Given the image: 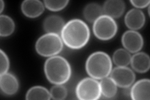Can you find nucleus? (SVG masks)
Listing matches in <instances>:
<instances>
[{"instance_id": "nucleus-1", "label": "nucleus", "mask_w": 150, "mask_h": 100, "mask_svg": "<svg viewBox=\"0 0 150 100\" xmlns=\"http://www.w3.org/2000/svg\"><path fill=\"white\" fill-rule=\"evenodd\" d=\"M61 35L63 42L68 47L78 50L87 44L90 37V31L83 21L73 19L65 24Z\"/></svg>"}, {"instance_id": "nucleus-2", "label": "nucleus", "mask_w": 150, "mask_h": 100, "mask_svg": "<svg viewBox=\"0 0 150 100\" xmlns=\"http://www.w3.org/2000/svg\"><path fill=\"white\" fill-rule=\"evenodd\" d=\"M45 73L49 82L54 84L67 83L71 75V68L69 62L60 56H54L45 61Z\"/></svg>"}, {"instance_id": "nucleus-3", "label": "nucleus", "mask_w": 150, "mask_h": 100, "mask_svg": "<svg viewBox=\"0 0 150 100\" xmlns=\"http://www.w3.org/2000/svg\"><path fill=\"white\" fill-rule=\"evenodd\" d=\"M87 73L93 78L101 79L108 77L112 71L110 56L103 51L92 53L86 62Z\"/></svg>"}, {"instance_id": "nucleus-4", "label": "nucleus", "mask_w": 150, "mask_h": 100, "mask_svg": "<svg viewBox=\"0 0 150 100\" xmlns=\"http://www.w3.org/2000/svg\"><path fill=\"white\" fill-rule=\"evenodd\" d=\"M36 50L40 55L45 57L54 56L63 48V42L59 35L54 33H46L37 40Z\"/></svg>"}, {"instance_id": "nucleus-5", "label": "nucleus", "mask_w": 150, "mask_h": 100, "mask_svg": "<svg viewBox=\"0 0 150 100\" xmlns=\"http://www.w3.org/2000/svg\"><path fill=\"white\" fill-rule=\"evenodd\" d=\"M93 30L95 35L101 40H109L113 38L118 31L116 22L108 16L103 15L94 22Z\"/></svg>"}, {"instance_id": "nucleus-6", "label": "nucleus", "mask_w": 150, "mask_h": 100, "mask_svg": "<svg viewBox=\"0 0 150 100\" xmlns=\"http://www.w3.org/2000/svg\"><path fill=\"white\" fill-rule=\"evenodd\" d=\"M76 94L78 99L81 100H96L101 95V84L93 78H84L78 84Z\"/></svg>"}, {"instance_id": "nucleus-7", "label": "nucleus", "mask_w": 150, "mask_h": 100, "mask_svg": "<svg viewBox=\"0 0 150 100\" xmlns=\"http://www.w3.org/2000/svg\"><path fill=\"white\" fill-rule=\"evenodd\" d=\"M110 74L111 78L116 84L123 88L131 87L136 78L133 71L126 66H117L111 71Z\"/></svg>"}, {"instance_id": "nucleus-8", "label": "nucleus", "mask_w": 150, "mask_h": 100, "mask_svg": "<svg viewBox=\"0 0 150 100\" xmlns=\"http://www.w3.org/2000/svg\"><path fill=\"white\" fill-rule=\"evenodd\" d=\"M125 48L131 53H137L142 49L143 38L140 33L134 30L126 31L121 38Z\"/></svg>"}, {"instance_id": "nucleus-9", "label": "nucleus", "mask_w": 150, "mask_h": 100, "mask_svg": "<svg viewBox=\"0 0 150 100\" xmlns=\"http://www.w3.org/2000/svg\"><path fill=\"white\" fill-rule=\"evenodd\" d=\"M146 18L142 11L138 9H131L125 17V23L130 30H138L142 28L145 23Z\"/></svg>"}, {"instance_id": "nucleus-10", "label": "nucleus", "mask_w": 150, "mask_h": 100, "mask_svg": "<svg viewBox=\"0 0 150 100\" xmlns=\"http://www.w3.org/2000/svg\"><path fill=\"white\" fill-rule=\"evenodd\" d=\"M150 81L149 79H140L136 83L131 89V99L134 100H149Z\"/></svg>"}, {"instance_id": "nucleus-11", "label": "nucleus", "mask_w": 150, "mask_h": 100, "mask_svg": "<svg viewBox=\"0 0 150 100\" xmlns=\"http://www.w3.org/2000/svg\"><path fill=\"white\" fill-rule=\"evenodd\" d=\"M0 87L2 92L7 95L15 94L19 89V82L15 75L6 73L0 74Z\"/></svg>"}, {"instance_id": "nucleus-12", "label": "nucleus", "mask_w": 150, "mask_h": 100, "mask_svg": "<svg viewBox=\"0 0 150 100\" xmlns=\"http://www.w3.org/2000/svg\"><path fill=\"white\" fill-rule=\"evenodd\" d=\"M103 11L105 15L112 18H118L125 11V3L122 0H108L103 4Z\"/></svg>"}, {"instance_id": "nucleus-13", "label": "nucleus", "mask_w": 150, "mask_h": 100, "mask_svg": "<svg viewBox=\"0 0 150 100\" xmlns=\"http://www.w3.org/2000/svg\"><path fill=\"white\" fill-rule=\"evenodd\" d=\"M45 10V4L39 0H26L21 4V11L31 18L38 17Z\"/></svg>"}, {"instance_id": "nucleus-14", "label": "nucleus", "mask_w": 150, "mask_h": 100, "mask_svg": "<svg viewBox=\"0 0 150 100\" xmlns=\"http://www.w3.org/2000/svg\"><path fill=\"white\" fill-rule=\"evenodd\" d=\"M65 25L63 19L58 15L49 16L43 22V28L47 33H54L59 35Z\"/></svg>"}, {"instance_id": "nucleus-15", "label": "nucleus", "mask_w": 150, "mask_h": 100, "mask_svg": "<svg viewBox=\"0 0 150 100\" xmlns=\"http://www.w3.org/2000/svg\"><path fill=\"white\" fill-rule=\"evenodd\" d=\"M130 63L133 69L137 72H147L150 66L149 56L144 52H139L131 57Z\"/></svg>"}, {"instance_id": "nucleus-16", "label": "nucleus", "mask_w": 150, "mask_h": 100, "mask_svg": "<svg viewBox=\"0 0 150 100\" xmlns=\"http://www.w3.org/2000/svg\"><path fill=\"white\" fill-rule=\"evenodd\" d=\"M103 15V8L96 3L88 4L84 7L83 15L89 22H95L97 19Z\"/></svg>"}, {"instance_id": "nucleus-17", "label": "nucleus", "mask_w": 150, "mask_h": 100, "mask_svg": "<svg viewBox=\"0 0 150 100\" xmlns=\"http://www.w3.org/2000/svg\"><path fill=\"white\" fill-rule=\"evenodd\" d=\"M101 93L107 98H112L116 96L117 93V85L111 77L101 79L100 82Z\"/></svg>"}, {"instance_id": "nucleus-18", "label": "nucleus", "mask_w": 150, "mask_h": 100, "mask_svg": "<svg viewBox=\"0 0 150 100\" xmlns=\"http://www.w3.org/2000/svg\"><path fill=\"white\" fill-rule=\"evenodd\" d=\"M51 98L50 92L45 87L36 86L28 90L26 95V99H46Z\"/></svg>"}, {"instance_id": "nucleus-19", "label": "nucleus", "mask_w": 150, "mask_h": 100, "mask_svg": "<svg viewBox=\"0 0 150 100\" xmlns=\"http://www.w3.org/2000/svg\"><path fill=\"white\" fill-rule=\"evenodd\" d=\"M15 24L12 18L7 15L0 16V35L6 37L11 35L15 31Z\"/></svg>"}, {"instance_id": "nucleus-20", "label": "nucleus", "mask_w": 150, "mask_h": 100, "mask_svg": "<svg viewBox=\"0 0 150 100\" xmlns=\"http://www.w3.org/2000/svg\"><path fill=\"white\" fill-rule=\"evenodd\" d=\"M131 59V56L129 52L122 48L116 50L112 55L114 63L118 66H128L130 63Z\"/></svg>"}, {"instance_id": "nucleus-21", "label": "nucleus", "mask_w": 150, "mask_h": 100, "mask_svg": "<svg viewBox=\"0 0 150 100\" xmlns=\"http://www.w3.org/2000/svg\"><path fill=\"white\" fill-rule=\"evenodd\" d=\"M51 98L53 99H64L67 96V89L62 84H56L50 90Z\"/></svg>"}, {"instance_id": "nucleus-22", "label": "nucleus", "mask_w": 150, "mask_h": 100, "mask_svg": "<svg viewBox=\"0 0 150 100\" xmlns=\"http://www.w3.org/2000/svg\"><path fill=\"white\" fill-rule=\"evenodd\" d=\"M69 1H44L45 6L49 10L53 11H58L64 9L68 5Z\"/></svg>"}, {"instance_id": "nucleus-23", "label": "nucleus", "mask_w": 150, "mask_h": 100, "mask_svg": "<svg viewBox=\"0 0 150 100\" xmlns=\"http://www.w3.org/2000/svg\"><path fill=\"white\" fill-rule=\"evenodd\" d=\"M9 68V61L8 56L4 52L0 50V74L8 72Z\"/></svg>"}, {"instance_id": "nucleus-24", "label": "nucleus", "mask_w": 150, "mask_h": 100, "mask_svg": "<svg viewBox=\"0 0 150 100\" xmlns=\"http://www.w3.org/2000/svg\"><path fill=\"white\" fill-rule=\"evenodd\" d=\"M131 3L133 4V6L134 7H137L138 8H143L146 7L149 5L150 3L149 1H146V0H144V1H137V0H133V1H130Z\"/></svg>"}, {"instance_id": "nucleus-25", "label": "nucleus", "mask_w": 150, "mask_h": 100, "mask_svg": "<svg viewBox=\"0 0 150 100\" xmlns=\"http://www.w3.org/2000/svg\"><path fill=\"white\" fill-rule=\"evenodd\" d=\"M4 6V3L3 1L1 0V1H0V6H1V9H0V12H1V13H2V11H3Z\"/></svg>"}]
</instances>
